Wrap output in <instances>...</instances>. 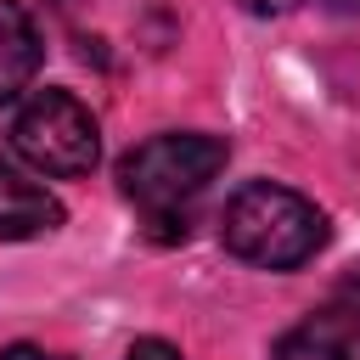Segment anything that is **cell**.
Masks as SVG:
<instances>
[{
    "label": "cell",
    "mask_w": 360,
    "mask_h": 360,
    "mask_svg": "<svg viewBox=\"0 0 360 360\" xmlns=\"http://www.w3.org/2000/svg\"><path fill=\"white\" fill-rule=\"evenodd\" d=\"M270 360H360V270L332 281V292L276 338Z\"/></svg>",
    "instance_id": "cell-4"
},
{
    "label": "cell",
    "mask_w": 360,
    "mask_h": 360,
    "mask_svg": "<svg viewBox=\"0 0 360 360\" xmlns=\"http://www.w3.org/2000/svg\"><path fill=\"white\" fill-rule=\"evenodd\" d=\"M332 11H360V0H326Z\"/></svg>",
    "instance_id": "cell-10"
},
{
    "label": "cell",
    "mask_w": 360,
    "mask_h": 360,
    "mask_svg": "<svg viewBox=\"0 0 360 360\" xmlns=\"http://www.w3.org/2000/svg\"><path fill=\"white\" fill-rule=\"evenodd\" d=\"M326 214L281 186V180H248L231 191L225 214H219V242L231 259L253 264V270H298L326 248Z\"/></svg>",
    "instance_id": "cell-2"
},
{
    "label": "cell",
    "mask_w": 360,
    "mask_h": 360,
    "mask_svg": "<svg viewBox=\"0 0 360 360\" xmlns=\"http://www.w3.org/2000/svg\"><path fill=\"white\" fill-rule=\"evenodd\" d=\"M242 11H253V17H281V11H292V6H304V0H236Z\"/></svg>",
    "instance_id": "cell-8"
},
{
    "label": "cell",
    "mask_w": 360,
    "mask_h": 360,
    "mask_svg": "<svg viewBox=\"0 0 360 360\" xmlns=\"http://www.w3.org/2000/svg\"><path fill=\"white\" fill-rule=\"evenodd\" d=\"M62 225V202L0 158V242H34Z\"/></svg>",
    "instance_id": "cell-5"
},
{
    "label": "cell",
    "mask_w": 360,
    "mask_h": 360,
    "mask_svg": "<svg viewBox=\"0 0 360 360\" xmlns=\"http://www.w3.org/2000/svg\"><path fill=\"white\" fill-rule=\"evenodd\" d=\"M124 360H180V349H174V343H163V338H135Z\"/></svg>",
    "instance_id": "cell-7"
},
{
    "label": "cell",
    "mask_w": 360,
    "mask_h": 360,
    "mask_svg": "<svg viewBox=\"0 0 360 360\" xmlns=\"http://www.w3.org/2000/svg\"><path fill=\"white\" fill-rule=\"evenodd\" d=\"M0 360H62V354H51V349H34V343H6V349H0Z\"/></svg>",
    "instance_id": "cell-9"
},
{
    "label": "cell",
    "mask_w": 360,
    "mask_h": 360,
    "mask_svg": "<svg viewBox=\"0 0 360 360\" xmlns=\"http://www.w3.org/2000/svg\"><path fill=\"white\" fill-rule=\"evenodd\" d=\"M39 56H45V45H39V28H34L28 6L22 0H0V112L34 84Z\"/></svg>",
    "instance_id": "cell-6"
},
{
    "label": "cell",
    "mask_w": 360,
    "mask_h": 360,
    "mask_svg": "<svg viewBox=\"0 0 360 360\" xmlns=\"http://www.w3.org/2000/svg\"><path fill=\"white\" fill-rule=\"evenodd\" d=\"M11 146L28 169L51 174V180H79L96 169L101 158V129L90 118V107L73 90H34L17 118H11Z\"/></svg>",
    "instance_id": "cell-3"
},
{
    "label": "cell",
    "mask_w": 360,
    "mask_h": 360,
    "mask_svg": "<svg viewBox=\"0 0 360 360\" xmlns=\"http://www.w3.org/2000/svg\"><path fill=\"white\" fill-rule=\"evenodd\" d=\"M231 146L202 129H163L118 158V191L141 214V225L163 242H180L191 231L197 202L219 180Z\"/></svg>",
    "instance_id": "cell-1"
}]
</instances>
